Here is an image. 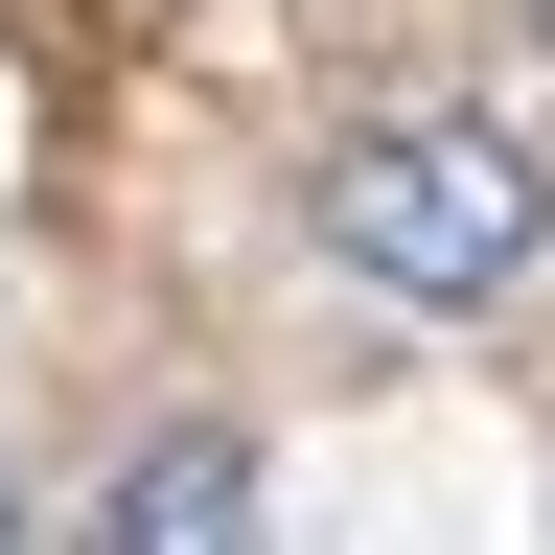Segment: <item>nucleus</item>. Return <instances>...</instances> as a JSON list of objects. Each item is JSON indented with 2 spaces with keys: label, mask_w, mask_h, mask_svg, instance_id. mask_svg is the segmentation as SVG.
I'll use <instances>...</instances> for the list:
<instances>
[{
  "label": "nucleus",
  "mask_w": 555,
  "mask_h": 555,
  "mask_svg": "<svg viewBox=\"0 0 555 555\" xmlns=\"http://www.w3.org/2000/svg\"><path fill=\"white\" fill-rule=\"evenodd\" d=\"M324 232H347V278H393V301H509L532 232H555V163L509 116H371L324 163Z\"/></svg>",
  "instance_id": "f257e3e1"
},
{
  "label": "nucleus",
  "mask_w": 555,
  "mask_h": 555,
  "mask_svg": "<svg viewBox=\"0 0 555 555\" xmlns=\"http://www.w3.org/2000/svg\"><path fill=\"white\" fill-rule=\"evenodd\" d=\"M93 555H255V463L232 440H139L116 509H93Z\"/></svg>",
  "instance_id": "f03ea898"
},
{
  "label": "nucleus",
  "mask_w": 555,
  "mask_h": 555,
  "mask_svg": "<svg viewBox=\"0 0 555 555\" xmlns=\"http://www.w3.org/2000/svg\"><path fill=\"white\" fill-rule=\"evenodd\" d=\"M0 555H24V509H0Z\"/></svg>",
  "instance_id": "7ed1b4c3"
}]
</instances>
